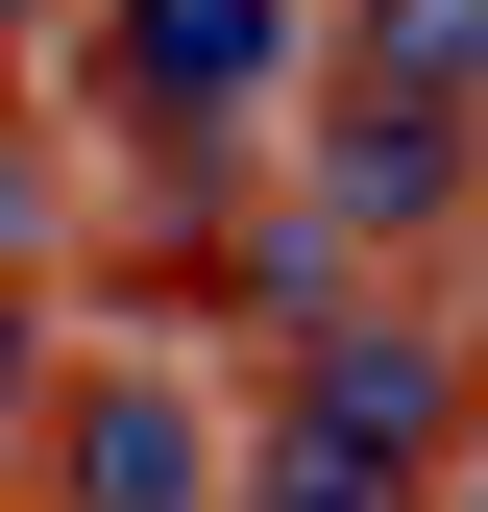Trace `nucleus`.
I'll use <instances>...</instances> for the list:
<instances>
[{
  "instance_id": "f257e3e1",
  "label": "nucleus",
  "mask_w": 488,
  "mask_h": 512,
  "mask_svg": "<svg viewBox=\"0 0 488 512\" xmlns=\"http://www.w3.org/2000/svg\"><path fill=\"white\" fill-rule=\"evenodd\" d=\"M293 49H318V0H98V25H74V98L147 171H196V147H244V122L293 98Z\"/></svg>"
},
{
  "instance_id": "f03ea898",
  "label": "nucleus",
  "mask_w": 488,
  "mask_h": 512,
  "mask_svg": "<svg viewBox=\"0 0 488 512\" xmlns=\"http://www.w3.org/2000/svg\"><path fill=\"white\" fill-rule=\"evenodd\" d=\"M464 464V366H440V317H318V366H293V415H269V464H220V488H440Z\"/></svg>"
},
{
  "instance_id": "7ed1b4c3",
  "label": "nucleus",
  "mask_w": 488,
  "mask_h": 512,
  "mask_svg": "<svg viewBox=\"0 0 488 512\" xmlns=\"http://www.w3.org/2000/svg\"><path fill=\"white\" fill-rule=\"evenodd\" d=\"M25 415H49V488H98V512H196L220 488V415L171 391V366H49Z\"/></svg>"
},
{
  "instance_id": "20e7f679",
  "label": "nucleus",
  "mask_w": 488,
  "mask_h": 512,
  "mask_svg": "<svg viewBox=\"0 0 488 512\" xmlns=\"http://www.w3.org/2000/svg\"><path fill=\"white\" fill-rule=\"evenodd\" d=\"M440 220H464V98H318V244H415L440 269Z\"/></svg>"
},
{
  "instance_id": "39448f33",
  "label": "nucleus",
  "mask_w": 488,
  "mask_h": 512,
  "mask_svg": "<svg viewBox=\"0 0 488 512\" xmlns=\"http://www.w3.org/2000/svg\"><path fill=\"white\" fill-rule=\"evenodd\" d=\"M342 74L366 98H488V0H342Z\"/></svg>"
},
{
  "instance_id": "423d86ee",
  "label": "nucleus",
  "mask_w": 488,
  "mask_h": 512,
  "mask_svg": "<svg viewBox=\"0 0 488 512\" xmlns=\"http://www.w3.org/2000/svg\"><path fill=\"white\" fill-rule=\"evenodd\" d=\"M25 391H49V317H25V269H0V439H25Z\"/></svg>"
},
{
  "instance_id": "0eeeda50",
  "label": "nucleus",
  "mask_w": 488,
  "mask_h": 512,
  "mask_svg": "<svg viewBox=\"0 0 488 512\" xmlns=\"http://www.w3.org/2000/svg\"><path fill=\"white\" fill-rule=\"evenodd\" d=\"M25 49H49V25H25V0H0V74H25Z\"/></svg>"
}]
</instances>
